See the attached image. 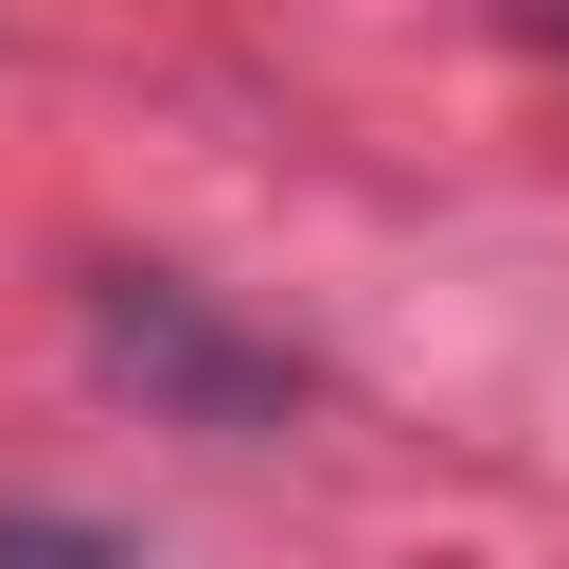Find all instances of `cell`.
<instances>
[{
    "label": "cell",
    "mask_w": 569,
    "mask_h": 569,
    "mask_svg": "<svg viewBox=\"0 0 569 569\" xmlns=\"http://www.w3.org/2000/svg\"><path fill=\"white\" fill-rule=\"evenodd\" d=\"M0 569H142V551L89 533V516H0Z\"/></svg>",
    "instance_id": "2"
},
{
    "label": "cell",
    "mask_w": 569,
    "mask_h": 569,
    "mask_svg": "<svg viewBox=\"0 0 569 569\" xmlns=\"http://www.w3.org/2000/svg\"><path fill=\"white\" fill-rule=\"evenodd\" d=\"M516 36H533V53H569V0H516Z\"/></svg>",
    "instance_id": "3"
},
{
    "label": "cell",
    "mask_w": 569,
    "mask_h": 569,
    "mask_svg": "<svg viewBox=\"0 0 569 569\" xmlns=\"http://www.w3.org/2000/svg\"><path fill=\"white\" fill-rule=\"evenodd\" d=\"M89 356L160 409V427H213V445H267L302 409V356L284 338H231L178 267H89Z\"/></svg>",
    "instance_id": "1"
}]
</instances>
